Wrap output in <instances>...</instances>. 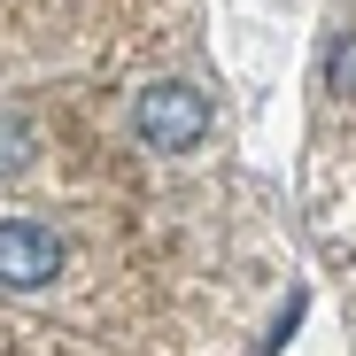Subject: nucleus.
<instances>
[{
    "instance_id": "1",
    "label": "nucleus",
    "mask_w": 356,
    "mask_h": 356,
    "mask_svg": "<svg viewBox=\"0 0 356 356\" xmlns=\"http://www.w3.org/2000/svg\"><path fill=\"white\" fill-rule=\"evenodd\" d=\"M132 124H140V140H147V147L178 155V147H194V140L209 132V101H202L194 86H155V93H140Z\"/></svg>"
},
{
    "instance_id": "2",
    "label": "nucleus",
    "mask_w": 356,
    "mask_h": 356,
    "mask_svg": "<svg viewBox=\"0 0 356 356\" xmlns=\"http://www.w3.org/2000/svg\"><path fill=\"white\" fill-rule=\"evenodd\" d=\"M63 271V241L39 225V217H0V286H47Z\"/></svg>"
},
{
    "instance_id": "3",
    "label": "nucleus",
    "mask_w": 356,
    "mask_h": 356,
    "mask_svg": "<svg viewBox=\"0 0 356 356\" xmlns=\"http://www.w3.org/2000/svg\"><path fill=\"white\" fill-rule=\"evenodd\" d=\"M16 163H24V124L0 116V170H16Z\"/></svg>"
},
{
    "instance_id": "4",
    "label": "nucleus",
    "mask_w": 356,
    "mask_h": 356,
    "mask_svg": "<svg viewBox=\"0 0 356 356\" xmlns=\"http://www.w3.org/2000/svg\"><path fill=\"white\" fill-rule=\"evenodd\" d=\"M333 86H341V93H356V39L333 54Z\"/></svg>"
}]
</instances>
